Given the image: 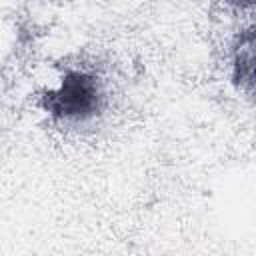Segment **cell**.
Segmentation results:
<instances>
[{
	"instance_id": "obj_1",
	"label": "cell",
	"mask_w": 256,
	"mask_h": 256,
	"mask_svg": "<svg viewBox=\"0 0 256 256\" xmlns=\"http://www.w3.org/2000/svg\"><path fill=\"white\" fill-rule=\"evenodd\" d=\"M42 104L54 118L84 120L98 110L100 90L90 74L72 70L62 78L56 90L46 92Z\"/></svg>"
},
{
	"instance_id": "obj_2",
	"label": "cell",
	"mask_w": 256,
	"mask_h": 256,
	"mask_svg": "<svg viewBox=\"0 0 256 256\" xmlns=\"http://www.w3.org/2000/svg\"><path fill=\"white\" fill-rule=\"evenodd\" d=\"M234 78L240 84L256 86V30L246 32L234 48Z\"/></svg>"
}]
</instances>
